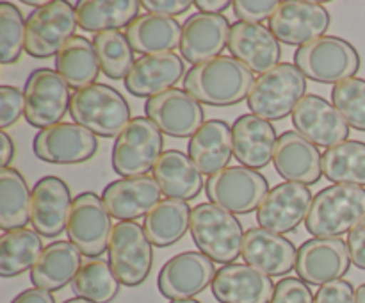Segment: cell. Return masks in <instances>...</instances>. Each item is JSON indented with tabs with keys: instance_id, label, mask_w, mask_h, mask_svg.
I'll return each instance as SVG.
<instances>
[{
	"instance_id": "1",
	"label": "cell",
	"mask_w": 365,
	"mask_h": 303,
	"mask_svg": "<svg viewBox=\"0 0 365 303\" xmlns=\"http://www.w3.org/2000/svg\"><path fill=\"white\" fill-rule=\"evenodd\" d=\"M182 82L185 91L200 103L227 107L248 100L255 73L235 57L220 56L192 66Z\"/></svg>"
},
{
	"instance_id": "2",
	"label": "cell",
	"mask_w": 365,
	"mask_h": 303,
	"mask_svg": "<svg viewBox=\"0 0 365 303\" xmlns=\"http://www.w3.org/2000/svg\"><path fill=\"white\" fill-rule=\"evenodd\" d=\"M365 217V189L334 184L314 196L305 227L314 237H339Z\"/></svg>"
},
{
	"instance_id": "3",
	"label": "cell",
	"mask_w": 365,
	"mask_h": 303,
	"mask_svg": "<svg viewBox=\"0 0 365 303\" xmlns=\"http://www.w3.org/2000/svg\"><path fill=\"white\" fill-rule=\"evenodd\" d=\"M189 230L200 252L214 262L227 266L242 255V225L234 214L214 203H198L192 209Z\"/></svg>"
},
{
	"instance_id": "4",
	"label": "cell",
	"mask_w": 365,
	"mask_h": 303,
	"mask_svg": "<svg viewBox=\"0 0 365 303\" xmlns=\"http://www.w3.org/2000/svg\"><path fill=\"white\" fill-rule=\"evenodd\" d=\"M307 91V77L296 64L280 63L260 75L248 95L252 114L267 121L284 120L292 114Z\"/></svg>"
},
{
	"instance_id": "5",
	"label": "cell",
	"mask_w": 365,
	"mask_h": 303,
	"mask_svg": "<svg viewBox=\"0 0 365 303\" xmlns=\"http://www.w3.org/2000/svg\"><path fill=\"white\" fill-rule=\"evenodd\" d=\"M70 114L75 123L100 138H118L130 123V107L127 100L107 84L77 89L71 95Z\"/></svg>"
},
{
	"instance_id": "6",
	"label": "cell",
	"mask_w": 365,
	"mask_h": 303,
	"mask_svg": "<svg viewBox=\"0 0 365 303\" xmlns=\"http://www.w3.org/2000/svg\"><path fill=\"white\" fill-rule=\"evenodd\" d=\"M294 64L307 78L321 84H339L356 75L360 56L355 46L337 36H323L296 50Z\"/></svg>"
},
{
	"instance_id": "7",
	"label": "cell",
	"mask_w": 365,
	"mask_h": 303,
	"mask_svg": "<svg viewBox=\"0 0 365 303\" xmlns=\"http://www.w3.org/2000/svg\"><path fill=\"white\" fill-rule=\"evenodd\" d=\"M78 27L75 6L64 0H50L36 7L25 24V50L36 59L57 56L75 38Z\"/></svg>"
},
{
	"instance_id": "8",
	"label": "cell",
	"mask_w": 365,
	"mask_h": 303,
	"mask_svg": "<svg viewBox=\"0 0 365 303\" xmlns=\"http://www.w3.org/2000/svg\"><path fill=\"white\" fill-rule=\"evenodd\" d=\"M164 138L152 120L132 118L114 141L113 170L123 178L143 177L153 170L163 155Z\"/></svg>"
},
{
	"instance_id": "9",
	"label": "cell",
	"mask_w": 365,
	"mask_h": 303,
	"mask_svg": "<svg viewBox=\"0 0 365 303\" xmlns=\"http://www.w3.org/2000/svg\"><path fill=\"white\" fill-rule=\"evenodd\" d=\"M107 252L109 264L120 284L135 287L148 278L153 264V248L139 223L120 221L114 225Z\"/></svg>"
},
{
	"instance_id": "10",
	"label": "cell",
	"mask_w": 365,
	"mask_h": 303,
	"mask_svg": "<svg viewBox=\"0 0 365 303\" xmlns=\"http://www.w3.org/2000/svg\"><path fill=\"white\" fill-rule=\"evenodd\" d=\"M210 203L232 214H248L259 209L269 192L264 175L245 166H228L205 182Z\"/></svg>"
},
{
	"instance_id": "11",
	"label": "cell",
	"mask_w": 365,
	"mask_h": 303,
	"mask_svg": "<svg viewBox=\"0 0 365 303\" xmlns=\"http://www.w3.org/2000/svg\"><path fill=\"white\" fill-rule=\"evenodd\" d=\"M25 120L32 127L48 128L61 123L70 111V86L57 70L39 68L25 81Z\"/></svg>"
},
{
	"instance_id": "12",
	"label": "cell",
	"mask_w": 365,
	"mask_h": 303,
	"mask_svg": "<svg viewBox=\"0 0 365 303\" xmlns=\"http://www.w3.org/2000/svg\"><path fill=\"white\" fill-rule=\"evenodd\" d=\"M66 232L70 241L86 257L96 259L109 248L113 223L106 203L96 192L86 191L75 196Z\"/></svg>"
},
{
	"instance_id": "13",
	"label": "cell",
	"mask_w": 365,
	"mask_h": 303,
	"mask_svg": "<svg viewBox=\"0 0 365 303\" xmlns=\"http://www.w3.org/2000/svg\"><path fill=\"white\" fill-rule=\"evenodd\" d=\"M328 27H330L328 9L310 0L280 2L273 16L269 18L271 32L278 41L285 45H309L314 39L323 38Z\"/></svg>"
},
{
	"instance_id": "14",
	"label": "cell",
	"mask_w": 365,
	"mask_h": 303,
	"mask_svg": "<svg viewBox=\"0 0 365 303\" xmlns=\"http://www.w3.org/2000/svg\"><path fill=\"white\" fill-rule=\"evenodd\" d=\"M32 150L39 160L52 164H78L91 159L98 139L78 123H57L34 135Z\"/></svg>"
},
{
	"instance_id": "15",
	"label": "cell",
	"mask_w": 365,
	"mask_h": 303,
	"mask_svg": "<svg viewBox=\"0 0 365 303\" xmlns=\"http://www.w3.org/2000/svg\"><path fill=\"white\" fill-rule=\"evenodd\" d=\"M214 260L202 252H185L168 260L160 269L157 285L164 298L171 302L192 299L205 291L216 277Z\"/></svg>"
},
{
	"instance_id": "16",
	"label": "cell",
	"mask_w": 365,
	"mask_h": 303,
	"mask_svg": "<svg viewBox=\"0 0 365 303\" xmlns=\"http://www.w3.org/2000/svg\"><path fill=\"white\" fill-rule=\"evenodd\" d=\"M348 242L339 237H314L303 242L296 257V273L310 285L341 280L349 271Z\"/></svg>"
},
{
	"instance_id": "17",
	"label": "cell",
	"mask_w": 365,
	"mask_h": 303,
	"mask_svg": "<svg viewBox=\"0 0 365 303\" xmlns=\"http://www.w3.org/2000/svg\"><path fill=\"white\" fill-rule=\"evenodd\" d=\"M292 125L296 132L312 145L334 148L349 138V125L334 103L319 95H305L292 111Z\"/></svg>"
},
{
	"instance_id": "18",
	"label": "cell",
	"mask_w": 365,
	"mask_h": 303,
	"mask_svg": "<svg viewBox=\"0 0 365 303\" xmlns=\"http://www.w3.org/2000/svg\"><path fill=\"white\" fill-rule=\"evenodd\" d=\"M312 202V191L307 185L296 182L278 184L257 209V223L277 234H287L307 220Z\"/></svg>"
},
{
	"instance_id": "19",
	"label": "cell",
	"mask_w": 365,
	"mask_h": 303,
	"mask_svg": "<svg viewBox=\"0 0 365 303\" xmlns=\"http://www.w3.org/2000/svg\"><path fill=\"white\" fill-rule=\"evenodd\" d=\"M145 113L148 120L171 138H192L202 127L203 109L198 100L185 89H168L146 100Z\"/></svg>"
},
{
	"instance_id": "20",
	"label": "cell",
	"mask_w": 365,
	"mask_h": 303,
	"mask_svg": "<svg viewBox=\"0 0 365 303\" xmlns=\"http://www.w3.org/2000/svg\"><path fill=\"white\" fill-rule=\"evenodd\" d=\"M230 29V21L223 14L195 13L182 25V57L195 66L216 59L227 48Z\"/></svg>"
},
{
	"instance_id": "21",
	"label": "cell",
	"mask_w": 365,
	"mask_h": 303,
	"mask_svg": "<svg viewBox=\"0 0 365 303\" xmlns=\"http://www.w3.org/2000/svg\"><path fill=\"white\" fill-rule=\"evenodd\" d=\"M71 195L66 182L53 175L39 178L32 189L31 221L43 237H57L64 232L71 210Z\"/></svg>"
},
{
	"instance_id": "22",
	"label": "cell",
	"mask_w": 365,
	"mask_h": 303,
	"mask_svg": "<svg viewBox=\"0 0 365 303\" xmlns=\"http://www.w3.org/2000/svg\"><path fill=\"white\" fill-rule=\"evenodd\" d=\"M228 48L232 56L241 61L253 73H267L280 64L282 48L280 41L274 38L269 27L262 24H232Z\"/></svg>"
},
{
	"instance_id": "23",
	"label": "cell",
	"mask_w": 365,
	"mask_h": 303,
	"mask_svg": "<svg viewBox=\"0 0 365 303\" xmlns=\"http://www.w3.org/2000/svg\"><path fill=\"white\" fill-rule=\"evenodd\" d=\"M298 250L282 234L262 227L250 228L242 241V259L267 277H284L296 269Z\"/></svg>"
},
{
	"instance_id": "24",
	"label": "cell",
	"mask_w": 365,
	"mask_h": 303,
	"mask_svg": "<svg viewBox=\"0 0 365 303\" xmlns=\"http://www.w3.org/2000/svg\"><path fill=\"white\" fill-rule=\"evenodd\" d=\"M274 289L271 277L248 264H227L212 282V294L220 303H271Z\"/></svg>"
},
{
	"instance_id": "25",
	"label": "cell",
	"mask_w": 365,
	"mask_h": 303,
	"mask_svg": "<svg viewBox=\"0 0 365 303\" xmlns=\"http://www.w3.org/2000/svg\"><path fill=\"white\" fill-rule=\"evenodd\" d=\"M273 164L282 178L296 184H316L323 175V155L317 146L294 130L278 138Z\"/></svg>"
},
{
	"instance_id": "26",
	"label": "cell",
	"mask_w": 365,
	"mask_h": 303,
	"mask_svg": "<svg viewBox=\"0 0 365 303\" xmlns=\"http://www.w3.org/2000/svg\"><path fill=\"white\" fill-rule=\"evenodd\" d=\"M163 191L153 177H130L114 180L103 189L102 200L113 217L120 221H134L146 216L157 203H160Z\"/></svg>"
},
{
	"instance_id": "27",
	"label": "cell",
	"mask_w": 365,
	"mask_h": 303,
	"mask_svg": "<svg viewBox=\"0 0 365 303\" xmlns=\"http://www.w3.org/2000/svg\"><path fill=\"white\" fill-rule=\"evenodd\" d=\"M234 155L239 163L250 170L266 168L274 157L277 130L267 120L255 114H242L232 125Z\"/></svg>"
},
{
	"instance_id": "28",
	"label": "cell",
	"mask_w": 365,
	"mask_h": 303,
	"mask_svg": "<svg viewBox=\"0 0 365 303\" xmlns=\"http://www.w3.org/2000/svg\"><path fill=\"white\" fill-rule=\"evenodd\" d=\"M184 77V61L175 52L143 56L134 63L125 78V88L130 95L152 96L173 89V86Z\"/></svg>"
},
{
	"instance_id": "29",
	"label": "cell",
	"mask_w": 365,
	"mask_h": 303,
	"mask_svg": "<svg viewBox=\"0 0 365 303\" xmlns=\"http://www.w3.org/2000/svg\"><path fill=\"white\" fill-rule=\"evenodd\" d=\"M82 267V253L71 241H56L45 246L36 266L31 269L34 287L61 291L75 280Z\"/></svg>"
},
{
	"instance_id": "30",
	"label": "cell",
	"mask_w": 365,
	"mask_h": 303,
	"mask_svg": "<svg viewBox=\"0 0 365 303\" xmlns=\"http://www.w3.org/2000/svg\"><path fill=\"white\" fill-rule=\"evenodd\" d=\"M152 171L163 195L171 200L189 202L203 189V173L180 150L163 152Z\"/></svg>"
},
{
	"instance_id": "31",
	"label": "cell",
	"mask_w": 365,
	"mask_h": 303,
	"mask_svg": "<svg viewBox=\"0 0 365 303\" xmlns=\"http://www.w3.org/2000/svg\"><path fill=\"white\" fill-rule=\"evenodd\" d=\"M234 155L232 128L223 120H209L189 139V157L203 175L220 173Z\"/></svg>"
},
{
	"instance_id": "32",
	"label": "cell",
	"mask_w": 365,
	"mask_h": 303,
	"mask_svg": "<svg viewBox=\"0 0 365 303\" xmlns=\"http://www.w3.org/2000/svg\"><path fill=\"white\" fill-rule=\"evenodd\" d=\"M127 38L134 52L143 56H157L170 53L180 48L182 27L177 20L157 14H143L138 16L127 27Z\"/></svg>"
},
{
	"instance_id": "33",
	"label": "cell",
	"mask_w": 365,
	"mask_h": 303,
	"mask_svg": "<svg viewBox=\"0 0 365 303\" xmlns=\"http://www.w3.org/2000/svg\"><path fill=\"white\" fill-rule=\"evenodd\" d=\"M141 2L135 0H82L75 4L78 27L86 32H109L128 27L138 18Z\"/></svg>"
},
{
	"instance_id": "34",
	"label": "cell",
	"mask_w": 365,
	"mask_h": 303,
	"mask_svg": "<svg viewBox=\"0 0 365 303\" xmlns=\"http://www.w3.org/2000/svg\"><path fill=\"white\" fill-rule=\"evenodd\" d=\"M191 212L192 209L187 202L182 200L166 198L157 203L152 210L145 216V228L150 242L157 248H166L175 245L185 235L191 228Z\"/></svg>"
},
{
	"instance_id": "35",
	"label": "cell",
	"mask_w": 365,
	"mask_h": 303,
	"mask_svg": "<svg viewBox=\"0 0 365 303\" xmlns=\"http://www.w3.org/2000/svg\"><path fill=\"white\" fill-rule=\"evenodd\" d=\"M57 73L75 91L96 84L100 75V63L93 41L82 36H75L56 56Z\"/></svg>"
},
{
	"instance_id": "36",
	"label": "cell",
	"mask_w": 365,
	"mask_h": 303,
	"mask_svg": "<svg viewBox=\"0 0 365 303\" xmlns=\"http://www.w3.org/2000/svg\"><path fill=\"white\" fill-rule=\"evenodd\" d=\"M32 192L27 180L14 168L0 170V228L6 232L25 228L31 217Z\"/></svg>"
},
{
	"instance_id": "37",
	"label": "cell",
	"mask_w": 365,
	"mask_h": 303,
	"mask_svg": "<svg viewBox=\"0 0 365 303\" xmlns=\"http://www.w3.org/2000/svg\"><path fill=\"white\" fill-rule=\"evenodd\" d=\"M41 237L31 228L4 232L0 237V274L11 278L32 269L45 250Z\"/></svg>"
},
{
	"instance_id": "38",
	"label": "cell",
	"mask_w": 365,
	"mask_h": 303,
	"mask_svg": "<svg viewBox=\"0 0 365 303\" xmlns=\"http://www.w3.org/2000/svg\"><path fill=\"white\" fill-rule=\"evenodd\" d=\"M323 175L334 184L365 185V143L346 141L323 153Z\"/></svg>"
},
{
	"instance_id": "39",
	"label": "cell",
	"mask_w": 365,
	"mask_h": 303,
	"mask_svg": "<svg viewBox=\"0 0 365 303\" xmlns=\"http://www.w3.org/2000/svg\"><path fill=\"white\" fill-rule=\"evenodd\" d=\"M73 291L93 303H110L120 291V280L107 260L93 259L82 264L73 280Z\"/></svg>"
},
{
	"instance_id": "40",
	"label": "cell",
	"mask_w": 365,
	"mask_h": 303,
	"mask_svg": "<svg viewBox=\"0 0 365 303\" xmlns=\"http://www.w3.org/2000/svg\"><path fill=\"white\" fill-rule=\"evenodd\" d=\"M93 46L98 57L100 70L106 73V77L113 81L127 78L128 71L135 63L134 48L127 34H121L120 31L100 32L93 38Z\"/></svg>"
},
{
	"instance_id": "41",
	"label": "cell",
	"mask_w": 365,
	"mask_h": 303,
	"mask_svg": "<svg viewBox=\"0 0 365 303\" xmlns=\"http://www.w3.org/2000/svg\"><path fill=\"white\" fill-rule=\"evenodd\" d=\"M25 24L21 11L14 4H0V63L4 66L20 59L25 48Z\"/></svg>"
},
{
	"instance_id": "42",
	"label": "cell",
	"mask_w": 365,
	"mask_h": 303,
	"mask_svg": "<svg viewBox=\"0 0 365 303\" xmlns=\"http://www.w3.org/2000/svg\"><path fill=\"white\" fill-rule=\"evenodd\" d=\"M331 102L349 127L365 132V78L353 77L335 84Z\"/></svg>"
},
{
	"instance_id": "43",
	"label": "cell",
	"mask_w": 365,
	"mask_h": 303,
	"mask_svg": "<svg viewBox=\"0 0 365 303\" xmlns=\"http://www.w3.org/2000/svg\"><path fill=\"white\" fill-rule=\"evenodd\" d=\"M280 2L277 0H235L232 2V9L239 21L246 24H260L273 16Z\"/></svg>"
},
{
	"instance_id": "44",
	"label": "cell",
	"mask_w": 365,
	"mask_h": 303,
	"mask_svg": "<svg viewBox=\"0 0 365 303\" xmlns=\"http://www.w3.org/2000/svg\"><path fill=\"white\" fill-rule=\"evenodd\" d=\"M312 291H310L309 284L303 282L302 278L287 277L280 280L274 289V296L271 303H314Z\"/></svg>"
},
{
	"instance_id": "45",
	"label": "cell",
	"mask_w": 365,
	"mask_h": 303,
	"mask_svg": "<svg viewBox=\"0 0 365 303\" xmlns=\"http://www.w3.org/2000/svg\"><path fill=\"white\" fill-rule=\"evenodd\" d=\"M0 127H11L25 113L24 93L13 86H0Z\"/></svg>"
},
{
	"instance_id": "46",
	"label": "cell",
	"mask_w": 365,
	"mask_h": 303,
	"mask_svg": "<svg viewBox=\"0 0 365 303\" xmlns=\"http://www.w3.org/2000/svg\"><path fill=\"white\" fill-rule=\"evenodd\" d=\"M356 291L348 280H335L321 285L314 303H355Z\"/></svg>"
},
{
	"instance_id": "47",
	"label": "cell",
	"mask_w": 365,
	"mask_h": 303,
	"mask_svg": "<svg viewBox=\"0 0 365 303\" xmlns=\"http://www.w3.org/2000/svg\"><path fill=\"white\" fill-rule=\"evenodd\" d=\"M141 6L148 11V14L171 18L185 13L192 2L191 0H143Z\"/></svg>"
},
{
	"instance_id": "48",
	"label": "cell",
	"mask_w": 365,
	"mask_h": 303,
	"mask_svg": "<svg viewBox=\"0 0 365 303\" xmlns=\"http://www.w3.org/2000/svg\"><path fill=\"white\" fill-rule=\"evenodd\" d=\"M348 250L351 262L359 269H365V217L356 223V227L348 235Z\"/></svg>"
},
{
	"instance_id": "49",
	"label": "cell",
	"mask_w": 365,
	"mask_h": 303,
	"mask_svg": "<svg viewBox=\"0 0 365 303\" xmlns=\"http://www.w3.org/2000/svg\"><path fill=\"white\" fill-rule=\"evenodd\" d=\"M11 303H56L53 296L48 291H43V289L32 287L25 289L20 294L14 296V299Z\"/></svg>"
},
{
	"instance_id": "50",
	"label": "cell",
	"mask_w": 365,
	"mask_h": 303,
	"mask_svg": "<svg viewBox=\"0 0 365 303\" xmlns=\"http://www.w3.org/2000/svg\"><path fill=\"white\" fill-rule=\"evenodd\" d=\"M195 6L198 7L200 13L221 14L225 9L232 7V2L230 0H198V2H195Z\"/></svg>"
},
{
	"instance_id": "51",
	"label": "cell",
	"mask_w": 365,
	"mask_h": 303,
	"mask_svg": "<svg viewBox=\"0 0 365 303\" xmlns=\"http://www.w3.org/2000/svg\"><path fill=\"white\" fill-rule=\"evenodd\" d=\"M14 157V143L11 141L9 135L6 132H0V160H2V168H9L11 159Z\"/></svg>"
},
{
	"instance_id": "52",
	"label": "cell",
	"mask_w": 365,
	"mask_h": 303,
	"mask_svg": "<svg viewBox=\"0 0 365 303\" xmlns=\"http://www.w3.org/2000/svg\"><path fill=\"white\" fill-rule=\"evenodd\" d=\"M355 303H365V284H362L359 289H356Z\"/></svg>"
},
{
	"instance_id": "53",
	"label": "cell",
	"mask_w": 365,
	"mask_h": 303,
	"mask_svg": "<svg viewBox=\"0 0 365 303\" xmlns=\"http://www.w3.org/2000/svg\"><path fill=\"white\" fill-rule=\"evenodd\" d=\"M63 303H93V302H89V299L77 296V298H70V299H66V302H63Z\"/></svg>"
},
{
	"instance_id": "54",
	"label": "cell",
	"mask_w": 365,
	"mask_h": 303,
	"mask_svg": "<svg viewBox=\"0 0 365 303\" xmlns=\"http://www.w3.org/2000/svg\"><path fill=\"white\" fill-rule=\"evenodd\" d=\"M171 303H200L196 299H180V302H171Z\"/></svg>"
}]
</instances>
